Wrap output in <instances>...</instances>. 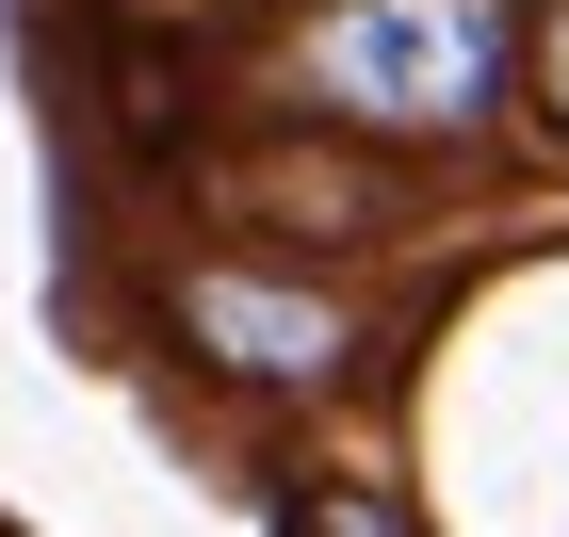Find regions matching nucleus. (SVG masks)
Instances as JSON below:
<instances>
[{
	"mask_svg": "<svg viewBox=\"0 0 569 537\" xmlns=\"http://www.w3.org/2000/svg\"><path fill=\"white\" fill-rule=\"evenodd\" d=\"M505 49H537L505 0H326V17H309V82H326L342 131L456 147V131H488Z\"/></svg>",
	"mask_w": 569,
	"mask_h": 537,
	"instance_id": "nucleus-1",
	"label": "nucleus"
},
{
	"mask_svg": "<svg viewBox=\"0 0 569 537\" xmlns=\"http://www.w3.org/2000/svg\"><path fill=\"white\" fill-rule=\"evenodd\" d=\"M521 66H537V115H553V131H569V0H553V17H537V49H521Z\"/></svg>",
	"mask_w": 569,
	"mask_h": 537,
	"instance_id": "nucleus-4",
	"label": "nucleus"
},
{
	"mask_svg": "<svg viewBox=\"0 0 569 537\" xmlns=\"http://www.w3.org/2000/svg\"><path fill=\"white\" fill-rule=\"evenodd\" d=\"M179 342L228 391H342L358 375V310L309 277H179Z\"/></svg>",
	"mask_w": 569,
	"mask_h": 537,
	"instance_id": "nucleus-2",
	"label": "nucleus"
},
{
	"mask_svg": "<svg viewBox=\"0 0 569 537\" xmlns=\"http://www.w3.org/2000/svg\"><path fill=\"white\" fill-rule=\"evenodd\" d=\"M293 537H423V521H407V489H375V473H326V489L293 505Z\"/></svg>",
	"mask_w": 569,
	"mask_h": 537,
	"instance_id": "nucleus-3",
	"label": "nucleus"
}]
</instances>
